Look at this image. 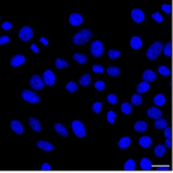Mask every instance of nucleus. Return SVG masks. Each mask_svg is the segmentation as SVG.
Wrapping results in <instances>:
<instances>
[{
  "instance_id": "1",
  "label": "nucleus",
  "mask_w": 173,
  "mask_h": 173,
  "mask_svg": "<svg viewBox=\"0 0 173 173\" xmlns=\"http://www.w3.org/2000/svg\"><path fill=\"white\" fill-rule=\"evenodd\" d=\"M164 49L163 43L160 41H157L154 42L146 52V56L149 60H155L159 56L162 51Z\"/></svg>"
},
{
  "instance_id": "2",
  "label": "nucleus",
  "mask_w": 173,
  "mask_h": 173,
  "mask_svg": "<svg viewBox=\"0 0 173 173\" xmlns=\"http://www.w3.org/2000/svg\"><path fill=\"white\" fill-rule=\"evenodd\" d=\"M93 36V32L89 29L82 30L78 32L73 38V42L75 45H82L88 42Z\"/></svg>"
},
{
  "instance_id": "3",
  "label": "nucleus",
  "mask_w": 173,
  "mask_h": 173,
  "mask_svg": "<svg viewBox=\"0 0 173 173\" xmlns=\"http://www.w3.org/2000/svg\"><path fill=\"white\" fill-rule=\"evenodd\" d=\"M22 97L26 101L32 104L38 103L39 101H40V97L37 94H35L34 92L30 91V90H25L22 92Z\"/></svg>"
},
{
  "instance_id": "4",
  "label": "nucleus",
  "mask_w": 173,
  "mask_h": 173,
  "mask_svg": "<svg viewBox=\"0 0 173 173\" xmlns=\"http://www.w3.org/2000/svg\"><path fill=\"white\" fill-rule=\"evenodd\" d=\"M72 128L74 132L75 133L78 137L79 138H83L86 136V128L84 127L83 124L79 121H74L72 123Z\"/></svg>"
},
{
  "instance_id": "5",
  "label": "nucleus",
  "mask_w": 173,
  "mask_h": 173,
  "mask_svg": "<svg viewBox=\"0 0 173 173\" xmlns=\"http://www.w3.org/2000/svg\"><path fill=\"white\" fill-rule=\"evenodd\" d=\"M90 52L94 57H100L103 54L104 46L101 42L96 40L90 45Z\"/></svg>"
},
{
  "instance_id": "6",
  "label": "nucleus",
  "mask_w": 173,
  "mask_h": 173,
  "mask_svg": "<svg viewBox=\"0 0 173 173\" xmlns=\"http://www.w3.org/2000/svg\"><path fill=\"white\" fill-rule=\"evenodd\" d=\"M30 86L34 90H42L45 85L44 81H42V78L39 75H33L30 79Z\"/></svg>"
},
{
  "instance_id": "7",
  "label": "nucleus",
  "mask_w": 173,
  "mask_h": 173,
  "mask_svg": "<svg viewBox=\"0 0 173 173\" xmlns=\"http://www.w3.org/2000/svg\"><path fill=\"white\" fill-rule=\"evenodd\" d=\"M18 36H19V38L21 39L22 41H30L34 36L33 30H32L31 27H30V26H24V27H22L19 30Z\"/></svg>"
},
{
  "instance_id": "8",
  "label": "nucleus",
  "mask_w": 173,
  "mask_h": 173,
  "mask_svg": "<svg viewBox=\"0 0 173 173\" xmlns=\"http://www.w3.org/2000/svg\"><path fill=\"white\" fill-rule=\"evenodd\" d=\"M42 78L45 84L48 86H53L55 83V75L51 70H46L43 74Z\"/></svg>"
},
{
  "instance_id": "9",
  "label": "nucleus",
  "mask_w": 173,
  "mask_h": 173,
  "mask_svg": "<svg viewBox=\"0 0 173 173\" xmlns=\"http://www.w3.org/2000/svg\"><path fill=\"white\" fill-rule=\"evenodd\" d=\"M132 18L136 22V23H140L144 20V14L140 9H133L131 12Z\"/></svg>"
},
{
  "instance_id": "10",
  "label": "nucleus",
  "mask_w": 173,
  "mask_h": 173,
  "mask_svg": "<svg viewBox=\"0 0 173 173\" xmlns=\"http://www.w3.org/2000/svg\"><path fill=\"white\" fill-rule=\"evenodd\" d=\"M157 78V76H156V74L151 70H145L142 75V79L144 82H153Z\"/></svg>"
},
{
  "instance_id": "11",
  "label": "nucleus",
  "mask_w": 173,
  "mask_h": 173,
  "mask_svg": "<svg viewBox=\"0 0 173 173\" xmlns=\"http://www.w3.org/2000/svg\"><path fill=\"white\" fill-rule=\"evenodd\" d=\"M26 58L22 54H17L14 55L11 59H10V65L13 67H18V66H21L25 62Z\"/></svg>"
},
{
  "instance_id": "12",
  "label": "nucleus",
  "mask_w": 173,
  "mask_h": 173,
  "mask_svg": "<svg viewBox=\"0 0 173 173\" xmlns=\"http://www.w3.org/2000/svg\"><path fill=\"white\" fill-rule=\"evenodd\" d=\"M82 22H83V18L80 14L74 13L70 16V22L72 26H78L82 23Z\"/></svg>"
},
{
  "instance_id": "13",
  "label": "nucleus",
  "mask_w": 173,
  "mask_h": 173,
  "mask_svg": "<svg viewBox=\"0 0 173 173\" xmlns=\"http://www.w3.org/2000/svg\"><path fill=\"white\" fill-rule=\"evenodd\" d=\"M147 114L150 118L156 119V120L160 118L162 116L161 111L156 107H151L150 109H148L147 111Z\"/></svg>"
},
{
  "instance_id": "14",
  "label": "nucleus",
  "mask_w": 173,
  "mask_h": 173,
  "mask_svg": "<svg viewBox=\"0 0 173 173\" xmlns=\"http://www.w3.org/2000/svg\"><path fill=\"white\" fill-rule=\"evenodd\" d=\"M28 123L30 125L31 128L34 131L37 132H40L42 131V127L40 125V123L38 119H36L35 117H30L28 120Z\"/></svg>"
},
{
  "instance_id": "15",
  "label": "nucleus",
  "mask_w": 173,
  "mask_h": 173,
  "mask_svg": "<svg viewBox=\"0 0 173 173\" xmlns=\"http://www.w3.org/2000/svg\"><path fill=\"white\" fill-rule=\"evenodd\" d=\"M37 146L41 149L46 151V152H52L54 147L53 144H51L49 142L45 141V140H39L37 142Z\"/></svg>"
},
{
  "instance_id": "16",
  "label": "nucleus",
  "mask_w": 173,
  "mask_h": 173,
  "mask_svg": "<svg viewBox=\"0 0 173 173\" xmlns=\"http://www.w3.org/2000/svg\"><path fill=\"white\" fill-rule=\"evenodd\" d=\"M10 128L13 129L14 132L17 134H22L24 132L23 126L22 125L21 123L18 121H13L10 123Z\"/></svg>"
},
{
  "instance_id": "17",
  "label": "nucleus",
  "mask_w": 173,
  "mask_h": 173,
  "mask_svg": "<svg viewBox=\"0 0 173 173\" xmlns=\"http://www.w3.org/2000/svg\"><path fill=\"white\" fill-rule=\"evenodd\" d=\"M140 166L142 170H144V171H149V170L152 169V163L148 158H143L140 160Z\"/></svg>"
},
{
  "instance_id": "18",
  "label": "nucleus",
  "mask_w": 173,
  "mask_h": 173,
  "mask_svg": "<svg viewBox=\"0 0 173 173\" xmlns=\"http://www.w3.org/2000/svg\"><path fill=\"white\" fill-rule=\"evenodd\" d=\"M139 144L144 148H149L150 146L152 144V140L148 136H142L141 138H140V140H139Z\"/></svg>"
},
{
  "instance_id": "19",
  "label": "nucleus",
  "mask_w": 173,
  "mask_h": 173,
  "mask_svg": "<svg viewBox=\"0 0 173 173\" xmlns=\"http://www.w3.org/2000/svg\"><path fill=\"white\" fill-rule=\"evenodd\" d=\"M130 45L131 47L134 50H139L140 48H141L142 45H143V42H142V40L137 36H134L131 38L130 41Z\"/></svg>"
},
{
  "instance_id": "20",
  "label": "nucleus",
  "mask_w": 173,
  "mask_h": 173,
  "mask_svg": "<svg viewBox=\"0 0 173 173\" xmlns=\"http://www.w3.org/2000/svg\"><path fill=\"white\" fill-rule=\"evenodd\" d=\"M54 129L58 134L62 135V136H68V130L63 126L60 123H55L54 124Z\"/></svg>"
},
{
  "instance_id": "21",
  "label": "nucleus",
  "mask_w": 173,
  "mask_h": 173,
  "mask_svg": "<svg viewBox=\"0 0 173 173\" xmlns=\"http://www.w3.org/2000/svg\"><path fill=\"white\" fill-rule=\"evenodd\" d=\"M148 128L147 123L144 121H137L134 125V129L138 132H145L146 129Z\"/></svg>"
},
{
  "instance_id": "22",
  "label": "nucleus",
  "mask_w": 173,
  "mask_h": 173,
  "mask_svg": "<svg viewBox=\"0 0 173 173\" xmlns=\"http://www.w3.org/2000/svg\"><path fill=\"white\" fill-rule=\"evenodd\" d=\"M131 139L128 136H125V137H123L121 138V140H119V143H118V146L119 148H121V149H125L128 147V146L130 145L131 144Z\"/></svg>"
},
{
  "instance_id": "23",
  "label": "nucleus",
  "mask_w": 173,
  "mask_h": 173,
  "mask_svg": "<svg viewBox=\"0 0 173 173\" xmlns=\"http://www.w3.org/2000/svg\"><path fill=\"white\" fill-rule=\"evenodd\" d=\"M166 102L165 97L163 96V94H157L154 97V103L156 106H163Z\"/></svg>"
},
{
  "instance_id": "24",
  "label": "nucleus",
  "mask_w": 173,
  "mask_h": 173,
  "mask_svg": "<svg viewBox=\"0 0 173 173\" xmlns=\"http://www.w3.org/2000/svg\"><path fill=\"white\" fill-rule=\"evenodd\" d=\"M73 58L74 59V61L78 62L79 64H85L87 62V56L82 54H79V53L74 54Z\"/></svg>"
},
{
  "instance_id": "25",
  "label": "nucleus",
  "mask_w": 173,
  "mask_h": 173,
  "mask_svg": "<svg viewBox=\"0 0 173 173\" xmlns=\"http://www.w3.org/2000/svg\"><path fill=\"white\" fill-rule=\"evenodd\" d=\"M150 85L148 84V82H143L141 83H140L136 88V90L138 92V94H144L145 92L148 91L149 90Z\"/></svg>"
},
{
  "instance_id": "26",
  "label": "nucleus",
  "mask_w": 173,
  "mask_h": 173,
  "mask_svg": "<svg viewBox=\"0 0 173 173\" xmlns=\"http://www.w3.org/2000/svg\"><path fill=\"white\" fill-rule=\"evenodd\" d=\"M154 152H155V155H156V157H162L166 152L165 146L162 145V144H159V145H157L155 148Z\"/></svg>"
},
{
  "instance_id": "27",
  "label": "nucleus",
  "mask_w": 173,
  "mask_h": 173,
  "mask_svg": "<svg viewBox=\"0 0 173 173\" xmlns=\"http://www.w3.org/2000/svg\"><path fill=\"white\" fill-rule=\"evenodd\" d=\"M154 126L157 129H163V128H167V121H166L165 119H157L155 124H154Z\"/></svg>"
},
{
  "instance_id": "28",
  "label": "nucleus",
  "mask_w": 173,
  "mask_h": 173,
  "mask_svg": "<svg viewBox=\"0 0 173 173\" xmlns=\"http://www.w3.org/2000/svg\"><path fill=\"white\" fill-rule=\"evenodd\" d=\"M55 66H56L57 69L62 70V69L67 68L69 66V63L66 60H64V59L57 58L55 60Z\"/></svg>"
},
{
  "instance_id": "29",
  "label": "nucleus",
  "mask_w": 173,
  "mask_h": 173,
  "mask_svg": "<svg viewBox=\"0 0 173 173\" xmlns=\"http://www.w3.org/2000/svg\"><path fill=\"white\" fill-rule=\"evenodd\" d=\"M79 83L83 86H87L91 83V77L90 74H86L79 79Z\"/></svg>"
},
{
  "instance_id": "30",
  "label": "nucleus",
  "mask_w": 173,
  "mask_h": 173,
  "mask_svg": "<svg viewBox=\"0 0 173 173\" xmlns=\"http://www.w3.org/2000/svg\"><path fill=\"white\" fill-rule=\"evenodd\" d=\"M136 169V163L133 159H130L127 160L124 166V170L125 171H134Z\"/></svg>"
},
{
  "instance_id": "31",
  "label": "nucleus",
  "mask_w": 173,
  "mask_h": 173,
  "mask_svg": "<svg viewBox=\"0 0 173 173\" xmlns=\"http://www.w3.org/2000/svg\"><path fill=\"white\" fill-rule=\"evenodd\" d=\"M107 73L109 75L113 76L114 78H117L121 74V70L117 67H114V66H110L107 69Z\"/></svg>"
},
{
  "instance_id": "32",
  "label": "nucleus",
  "mask_w": 173,
  "mask_h": 173,
  "mask_svg": "<svg viewBox=\"0 0 173 173\" xmlns=\"http://www.w3.org/2000/svg\"><path fill=\"white\" fill-rule=\"evenodd\" d=\"M121 111L122 113L125 115L130 114L132 112V106L130 103H128V102H125V103H123L121 105Z\"/></svg>"
},
{
  "instance_id": "33",
  "label": "nucleus",
  "mask_w": 173,
  "mask_h": 173,
  "mask_svg": "<svg viewBox=\"0 0 173 173\" xmlns=\"http://www.w3.org/2000/svg\"><path fill=\"white\" fill-rule=\"evenodd\" d=\"M158 71H159V73L161 74L162 76L168 77L171 75V70L164 66H159L158 67Z\"/></svg>"
},
{
  "instance_id": "34",
  "label": "nucleus",
  "mask_w": 173,
  "mask_h": 173,
  "mask_svg": "<svg viewBox=\"0 0 173 173\" xmlns=\"http://www.w3.org/2000/svg\"><path fill=\"white\" fill-rule=\"evenodd\" d=\"M131 101H132V105L138 106V105H141L142 102H143V100H142V97L140 95V94H136L132 96Z\"/></svg>"
},
{
  "instance_id": "35",
  "label": "nucleus",
  "mask_w": 173,
  "mask_h": 173,
  "mask_svg": "<svg viewBox=\"0 0 173 173\" xmlns=\"http://www.w3.org/2000/svg\"><path fill=\"white\" fill-rule=\"evenodd\" d=\"M66 90H68V91L71 92V93H74V92H76L78 90V86L74 82H70L66 85Z\"/></svg>"
},
{
  "instance_id": "36",
  "label": "nucleus",
  "mask_w": 173,
  "mask_h": 173,
  "mask_svg": "<svg viewBox=\"0 0 173 173\" xmlns=\"http://www.w3.org/2000/svg\"><path fill=\"white\" fill-rule=\"evenodd\" d=\"M108 56L110 59H117L121 56V52L117 50H110L108 53Z\"/></svg>"
},
{
  "instance_id": "37",
  "label": "nucleus",
  "mask_w": 173,
  "mask_h": 173,
  "mask_svg": "<svg viewBox=\"0 0 173 173\" xmlns=\"http://www.w3.org/2000/svg\"><path fill=\"white\" fill-rule=\"evenodd\" d=\"M163 53H164V54L167 57H170L171 55V44L170 42H167L165 45V46H164Z\"/></svg>"
},
{
  "instance_id": "38",
  "label": "nucleus",
  "mask_w": 173,
  "mask_h": 173,
  "mask_svg": "<svg viewBox=\"0 0 173 173\" xmlns=\"http://www.w3.org/2000/svg\"><path fill=\"white\" fill-rule=\"evenodd\" d=\"M117 117V114H115L113 111H109V113H107V120L109 123L113 124L115 121V118Z\"/></svg>"
},
{
  "instance_id": "39",
  "label": "nucleus",
  "mask_w": 173,
  "mask_h": 173,
  "mask_svg": "<svg viewBox=\"0 0 173 173\" xmlns=\"http://www.w3.org/2000/svg\"><path fill=\"white\" fill-rule=\"evenodd\" d=\"M107 101L109 103L112 104V105H116L117 103V97L115 94H109L107 97Z\"/></svg>"
},
{
  "instance_id": "40",
  "label": "nucleus",
  "mask_w": 173,
  "mask_h": 173,
  "mask_svg": "<svg viewBox=\"0 0 173 173\" xmlns=\"http://www.w3.org/2000/svg\"><path fill=\"white\" fill-rule=\"evenodd\" d=\"M101 107H102V104L101 102H95L92 106V110L94 111V113H99L101 110Z\"/></svg>"
},
{
  "instance_id": "41",
  "label": "nucleus",
  "mask_w": 173,
  "mask_h": 173,
  "mask_svg": "<svg viewBox=\"0 0 173 173\" xmlns=\"http://www.w3.org/2000/svg\"><path fill=\"white\" fill-rule=\"evenodd\" d=\"M94 87L96 88V90L98 91H103L105 90V82L102 81H97L95 84H94Z\"/></svg>"
},
{
  "instance_id": "42",
  "label": "nucleus",
  "mask_w": 173,
  "mask_h": 173,
  "mask_svg": "<svg viewBox=\"0 0 173 173\" xmlns=\"http://www.w3.org/2000/svg\"><path fill=\"white\" fill-rule=\"evenodd\" d=\"M152 18L155 21L157 22H162L163 20V16L159 14V12H156V13H154L153 14H152Z\"/></svg>"
},
{
  "instance_id": "43",
  "label": "nucleus",
  "mask_w": 173,
  "mask_h": 173,
  "mask_svg": "<svg viewBox=\"0 0 173 173\" xmlns=\"http://www.w3.org/2000/svg\"><path fill=\"white\" fill-rule=\"evenodd\" d=\"M93 71L94 73H97V74H100V73L101 74L104 72V69L101 65H95L93 66Z\"/></svg>"
},
{
  "instance_id": "44",
  "label": "nucleus",
  "mask_w": 173,
  "mask_h": 173,
  "mask_svg": "<svg viewBox=\"0 0 173 173\" xmlns=\"http://www.w3.org/2000/svg\"><path fill=\"white\" fill-rule=\"evenodd\" d=\"M161 9L163 11H164L167 14H170L171 12V5H168V4H163Z\"/></svg>"
},
{
  "instance_id": "45",
  "label": "nucleus",
  "mask_w": 173,
  "mask_h": 173,
  "mask_svg": "<svg viewBox=\"0 0 173 173\" xmlns=\"http://www.w3.org/2000/svg\"><path fill=\"white\" fill-rule=\"evenodd\" d=\"M10 42V38L6 35H3L0 38V45H4Z\"/></svg>"
},
{
  "instance_id": "46",
  "label": "nucleus",
  "mask_w": 173,
  "mask_h": 173,
  "mask_svg": "<svg viewBox=\"0 0 173 173\" xmlns=\"http://www.w3.org/2000/svg\"><path fill=\"white\" fill-rule=\"evenodd\" d=\"M2 28L4 30H8L12 28V24L10 22H5L3 23H2Z\"/></svg>"
},
{
  "instance_id": "47",
  "label": "nucleus",
  "mask_w": 173,
  "mask_h": 173,
  "mask_svg": "<svg viewBox=\"0 0 173 173\" xmlns=\"http://www.w3.org/2000/svg\"><path fill=\"white\" fill-rule=\"evenodd\" d=\"M164 136L167 139L171 138V128L170 127H167V128H165L164 130Z\"/></svg>"
},
{
  "instance_id": "48",
  "label": "nucleus",
  "mask_w": 173,
  "mask_h": 173,
  "mask_svg": "<svg viewBox=\"0 0 173 173\" xmlns=\"http://www.w3.org/2000/svg\"><path fill=\"white\" fill-rule=\"evenodd\" d=\"M42 171H51V167L48 163H44L41 167Z\"/></svg>"
},
{
  "instance_id": "49",
  "label": "nucleus",
  "mask_w": 173,
  "mask_h": 173,
  "mask_svg": "<svg viewBox=\"0 0 173 173\" xmlns=\"http://www.w3.org/2000/svg\"><path fill=\"white\" fill-rule=\"evenodd\" d=\"M170 167L168 166H162V167H158L156 171H169Z\"/></svg>"
},
{
  "instance_id": "50",
  "label": "nucleus",
  "mask_w": 173,
  "mask_h": 173,
  "mask_svg": "<svg viewBox=\"0 0 173 173\" xmlns=\"http://www.w3.org/2000/svg\"><path fill=\"white\" fill-rule=\"evenodd\" d=\"M165 147H167V148H171V138H168L165 141Z\"/></svg>"
},
{
  "instance_id": "51",
  "label": "nucleus",
  "mask_w": 173,
  "mask_h": 173,
  "mask_svg": "<svg viewBox=\"0 0 173 173\" xmlns=\"http://www.w3.org/2000/svg\"><path fill=\"white\" fill-rule=\"evenodd\" d=\"M30 49H31L32 50L34 51V53H38L39 52V49L36 46L35 44H32L31 46H30Z\"/></svg>"
},
{
  "instance_id": "52",
  "label": "nucleus",
  "mask_w": 173,
  "mask_h": 173,
  "mask_svg": "<svg viewBox=\"0 0 173 173\" xmlns=\"http://www.w3.org/2000/svg\"><path fill=\"white\" fill-rule=\"evenodd\" d=\"M39 41H40V42H42L43 44H44V45H45V46H47V45H48L49 42H48V40H47V39L46 38H44V37L41 38H40V40H39Z\"/></svg>"
}]
</instances>
